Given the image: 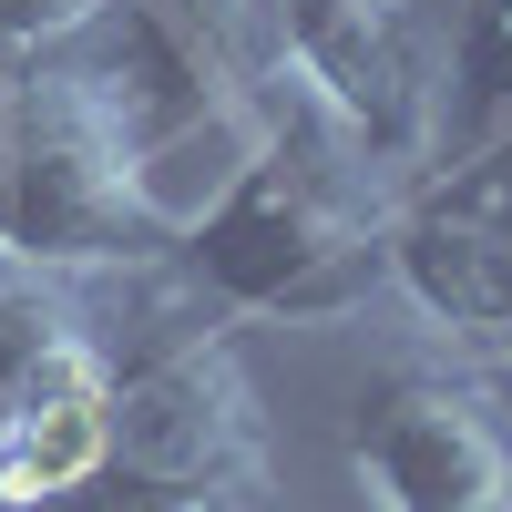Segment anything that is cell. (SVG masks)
Here are the masks:
<instances>
[{"label": "cell", "instance_id": "obj_5", "mask_svg": "<svg viewBox=\"0 0 512 512\" xmlns=\"http://www.w3.org/2000/svg\"><path fill=\"white\" fill-rule=\"evenodd\" d=\"M369 512H512V410L482 369H400L349 420Z\"/></svg>", "mask_w": 512, "mask_h": 512}, {"label": "cell", "instance_id": "obj_2", "mask_svg": "<svg viewBox=\"0 0 512 512\" xmlns=\"http://www.w3.org/2000/svg\"><path fill=\"white\" fill-rule=\"evenodd\" d=\"M0 256L52 277H103V267H154L175 256V216L154 205L113 103L82 82L62 52L21 62V123H11V216Z\"/></svg>", "mask_w": 512, "mask_h": 512}, {"label": "cell", "instance_id": "obj_8", "mask_svg": "<svg viewBox=\"0 0 512 512\" xmlns=\"http://www.w3.org/2000/svg\"><path fill=\"white\" fill-rule=\"evenodd\" d=\"M461 103H472V134L512 123V0H482L472 31H461Z\"/></svg>", "mask_w": 512, "mask_h": 512}, {"label": "cell", "instance_id": "obj_7", "mask_svg": "<svg viewBox=\"0 0 512 512\" xmlns=\"http://www.w3.org/2000/svg\"><path fill=\"white\" fill-rule=\"evenodd\" d=\"M93 472H113V379L41 390L0 420V512H31V502H52Z\"/></svg>", "mask_w": 512, "mask_h": 512}, {"label": "cell", "instance_id": "obj_11", "mask_svg": "<svg viewBox=\"0 0 512 512\" xmlns=\"http://www.w3.org/2000/svg\"><path fill=\"white\" fill-rule=\"evenodd\" d=\"M11 123H21V52H0V216H11Z\"/></svg>", "mask_w": 512, "mask_h": 512}, {"label": "cell", "instance_id": "obj_1", "mask_svg": "<svg viewBox=\"0 0 512 512\" xmlns=\"http://www.w3.org/2000/svg\"><path fill=\"white\" fill-rule=\"evenodd\" d=\"M246 164L185 216L175 267L236 318H287V328H338L390 287V205L400 185L359 154L287 52L246 82Z\"/></svg>", "mask_w": 512, "mask_h": 512}, {"label": "cell", "instance_id": "obj_4", "mask_svg": "<svg viewBox=\"0 0 512 512\" xmlns=\"http://www.w3.org/2000/svg\"><path fill=\"white\" fill-rule=\"evenodd\" d=\"M390 287L441 338L512 349V123L472 134L390 205Z\"/></svg>", "mask_w": 512, "mask_h": 512}, {"label": "cell", "instance_id": "obj_6", "mask_svg": "<svg viewBox=\"0 0 512 512\" xmlns=\"http://www.w3.org/2000/svg\"><path fill=\"white\" fill-rule=\"evenodd\" d=\"M113 472L185 482V492H267V400L216 328L164 359L113 369Z\"/></svg>", "mask_w": 512, "mask_h": 512}, {"label": "cell", "instance_id": "obj_9", "mask_svg": "<svg viewBox=\"0 0 512 512\" xmlns=\"http://www.w3.org/2000/svg\"><path fill=\"white\" fill-rule=\"evenodd\" d=\"M31 512H256L236 492H185V482H144V472H93V482H72L52 502H31Z\"/></svg>", "mask_w": 512, "mask_h": 512}, {"label": "cell", "instance_id": "obj_3", "mask_svg": "<svg viewBox=\"0 0 512 512\" xmlns=\"http://www.w3.org/2000/svg\"><path fill=\"white\" fill-rule=\"evenodd\" d=\"M277 52L308 93L359 134V154L400 195L441 164V41L420 21V0H267Z\"/></svg>", "mask_w": 512, "mask_h": 512}, {"label": "cell", "instance_id": "obj_10", "mask_svg": "<svg viewBox=\"0 0 512 512\" xmlns=\"http://www.w3.org/2000/svg\"><path fill=\"white\" fill-rule=\"evenodd\" d=\"M93 11H103V0H0V52L41 62V52H62Z\"/></svg>", "mask_w": 512, "mask_h": 512}, {"label": "cell", "instance_id": "obj_12", "mask_svg": "<svg viewBox=\"0 0 512 512\" xmlns=\"http://www.w3.org/2000/svg\"><path fill=\"white\" fill-rule=\"evenodd\" d=\"M482 379H492V400L512 410V349H492V359H482Z\"/></svg>", "mask_w": 512, "mask_h": 512}]
</instances>
